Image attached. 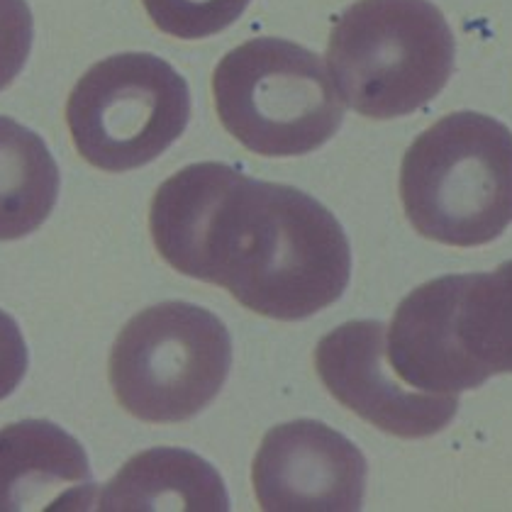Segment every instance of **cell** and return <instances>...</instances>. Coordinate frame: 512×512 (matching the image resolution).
<instances>
[{"mask_svg": "<svg viewBox=\"0 0 512 512\" xmlns=\"http://www.w3.org/2000/svg\"><path fill=\"white\" fill-rule=\"evenodd\" d=\"M35 40V20L25 0H0V91L25 69Z\"/></svg>", "mask_w": 512, "mask_h": 512, "instance_id": "14", "label": "cell"}, {"mask_svg": "<svg viewBox=\"0 0 512 512\" xmlns=\"http://www.w3.org/2000/svg\"><path fill=\"white\" fill-rule=\"evenodd\" d=\"M364 454L317 420H293L266 432L252 481L266 512H356L366 495Z\"/></svg>", "mask_w": 512, "mask_h": 512, "instance_id": "9", "label": "cell"}, {"mask_svg": "<svg viewBox=\"0 0 512 512\" xmlns=\"http://www.w3.org/2000/svg\"><path fill=\"white\" fill-rule=\"evenodd\" d=\"M59 166L37 132L0 115V242L27 237L59 200Z\"/></svg>", "mask_w": 512, "mask_h": 512, "instance_id": "12", "label": "cell"}, {"mask_svg": "<svg viewBox=\"0 0 512 512\" xmlns=\"http://www.w3.org/2000/svg\"><path fill=\"white\" fill-rule=\"evenodd\" d=\"M454 54L449 22L430 0H356L327 44L339 96L371 120L425 108L452 79Z\"/></svg>", "mask_w": 512, "mask_h": 512, "instance_id": "4", "label": "cell"}, {"mask_svg": "<svg viewBox=\"0 0 512 512\" xmlns=\"http://www.w3.org/2000/svg\"><path fill=\"white\" fill-rule=\"evenodd\" d=\"M27 344L18 322L5 310H0V400L8 398L20 386L27 374Z\"/></svg>", "mask_w": 512, "mask_h": 512, "instance_id": "15", "label": "cell"}, {"mask_svg": "<svg viewBox=\"0 0 512 512\" xmlns=\"http://www.w3.org/2000/svg\"><path fill=\"white\" fill-rule=\"evenodd\" d=\"M400 200L422 237L481 247L512 222V132L461 110L427 127L400 166Z\"/></svg>", "mask_w": 512, "mask_h": 512, "instance_id": "3", "label": "cell"}, {"mask_svg": "<svg viewBox=\"0 0 512 512\" xmlns=\"http://www.w3.org/2000/svg\"><path fill=\"white\" fill-rule=\"evenodd\" d=\"M100 512H227L230 495L220 473L186 449H149L132 456L103 488Z\"/></svg>", "mask_w": 512, "mask_h": 512, "instance_id": "11", "label": "cell"}, {"mask_svg": "<svg viewBox=\"0 0 512 512\" xmlns=\"http://www.w3.org/2000/svg\"><path fill=\"white\" fill-rule=\"evenodd\" d=\"M149 20L178 40H205L242 18L252 0H142Z\"/></svg>", "mask_w": 512, "mask_h": 512, "instance_id": "13", "label": "cell"}, {"mask_svg": "<svg viewBox=\"0 0 512 512\" xmlns=\"http://www.w3.org/2000/svg\"><path fill=\"white\" fill-rule=\"evenodd\" d=\"M386 347L400 381L425 393L459 395L512 374V261L415 288L395 310Z\"/></svg>", "mask_w": 512, "mask_h": 512, "instance_id": "2", "label": "cell"}, {"mask_svg": "<svg viewBox=\"0 0 512 512\" xmlns=\"http://www.w3.org/2000/svg\"><path fill=\"white\" fill-rule=\"evenodd\" d=\"M149 230L171 269L227 288L271 320L313 317L337 303L352 278V247L325 205L215 161L161 183Z\"/></svg>", "mask_w": 512, "mask_h": 512, "instance_id": "1", "label": "cell"}, {"mask_svg": "<svg viewBox=\"0 0 512 512\" xmlns=\"http://www.w3.org/2000/svg\"><path fill=\"white\" fill-rule=\"evenodd\" d=\"M222 127L261 157H303L330 142L344 122V100L310 49L256 37L227 52L213 74Z\"/></svg>", "mask_w": 512, "mask_h": 512, "instance_id": "5", "label": "cell"}, {"mask_svg": "<svg viewBox=\"0 0 512 512\" xmlns=\"http://www.w3.org/2000/svg\"><path fill=\"white\" fill-rule=\"evenodd\" d=\"M232 337L210 310L181 300L152 305L122 327L110 352V386L144 422H186L220 395Z\"/></svg>", "mask_w": 512, "mask_h": 512, "instance_id": "6", "label": "cell"}, {"mask_svg": "<svg viewBox=\"0 0 512 512\" xmlns=\"http://www.w3.org/2000/svg\"><path fill=\"white\" fill-rule=\"evenodd\" d=\"M191 120V88L161 57L125 52L93 64L71 91L66 125L76 152L122 174L161 157Z\"/></svg>", "mask_w": 512, "mask_h": 512, "instance_id": "7", "label": "cell"}, {"mask_svg": "<svg viewBox=\"0 0 512 512\" xmlns=\"http://www.w3.org/2000/svg\"><path fill=\"white\" fill-rule=\"evenodd\" d=\"M388 327L378 320L344 322L317 342L315 369L344 408L400 439L442 432L459 410L456 395L417 391L388 366Z\"/></svg>", "mask_w": 512, "mask_h": 512, "instance_id": "8", "label": "cell"}, {"mask_svg": "<svg viewBox=\"0 0 512 512\" xmlns=\"http://www.w3.org/2000/svg\"><path fill=\"white\" fill-rule=\"evenodd\" d=\"M93 471L79 439L47 420L0 430V512L88 510Z\"/></svg>", "mask_w": 512, "mask_h": 512, "instance_id": "10", "label": "cell"}]
</instances>
